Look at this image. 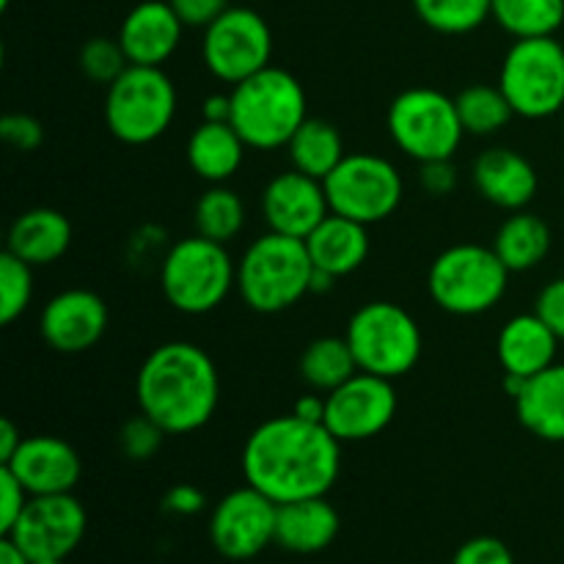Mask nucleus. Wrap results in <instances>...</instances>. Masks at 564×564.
I'll return each instance as SVG.
<instances>
[{
	"label": "nucleus",
	"mask_w": 564,
	"mask_h": 564,
	"mask_svg": "<svg viewBox=\"0 0 564 564\" xmlns=\"http://www.w3.org/2000/svg\"><path fill=\"white\" fill-rule=\"evenodd\" d=\"M341 474V441L295 413L259 424L242 444V477L275 505L328 496Z\"/></svg>",
	"instance_id": "nucleus-1"
},
{
	"label": "nucleus",
	"mask_w": 564,
	"mask_h": 564,
	"mask_svg": "<svg viewBox=\"0 0 564 564\" xmlns=\"http://www.w3.org/2000/svg\"><path fill=\"white\" fill-rule=\"evenodd\" d=\"M138 411L165 435L207 427L220 402V375L213 356L193 341L154 347L135 378Z\"/></svg>",
	"instance_id": "nucleus-2"
},
{
	"label": "nucleus",
	"mask_w": 564,
	"mask_h": 564,
	"mask_svg": "<svg viewBox=\"0 0 564 564\" xmlns=\"http://www.w3.org/2000/svg\"><path fill=\"white\" fill-rule=\"evenodd\" d=\"M231 127L248 149H286L297 127L308 119V97L292 72L270 64L248 80L231 86Z\"/></svg>",
	"instance_id": "nucleus-3"
},
{
	"label": "nucleus",
	"mask_w": 564,
	"mask_h": 564,
	"mask_svg": "<svg viewBox=\"0 0 564 564\" xmlns=\"http://www.w3.org/2000/svg\"><path fill=\"white\" fill-rule=\"evenodd\" d=\"M314 262L306 240L264 231L237 262V292L257 314H281L312 295Z\"/></svg>",
	"instance_id": "nucleus-4"
},
{
	"label": "nucleus",
	"mask_w": 564,
	"mask_h": 564,
	"mask_svg": "<svg viewBox=\"0 0 564 564\" xmlns=\"http://www.w3.org/2000/svg\"><path fill=\"white\" fill-rule=\"evenodd\" d=\"M160 290L171 308L204 317L237 290V262L224 242L202 235L182 237L160 259Z\"/></svg>",
	"instance_id": "nucleus-5"
},
{
	"label": "nucleus",
	"mask_w": 564,
	"mask_h": 564,
	"mask_svg": "<svg viewBox=\"0 0 564 564\" xmlns=\"http://www.w3.org/2000/svg\"><path fill=\"white\" fill-rule=\"evenodd\" d=\"M510 275L494 246L457 242L433 259L427 292L441 312L455 317H479L499 306L510 286Z\"/></svg>",
	"instance_id": "nucleus-6"
},
{
	"label": "nucleus",
	"mask_w": 564,
	"mask_h": 564,
	"mask_svg": "<svg viewBox=\"0 0 564 564\" xmlns=\"http://www.w3.org/2000/svg\"><path fill=\"white\" fill-rule=\"evenodd\" d=\"M180 94L163 66L130 64L105 94V124L116 141L147 147L174 124Z\"/></svg>",
	"instance_id": "nucleus-7"
},
{
	"label": "nucleus",
	"mask_w": 564,
	"mask_h": 564,
	"mask_svg": "<svg viewBox=\"0 0 564 564\" xmlns=\"http://www.w3.org/2000/svg\"><path fill=\"white\" fill-rule=\"evenodd\" d=\"M345 339L361 372L397 380L413 372L422 358V328L408 308L391 301H369L347 319Z\"/></svg>",
	"instance_id": "nucleus-8"
},
{
	"label": "nucleus",
	"mask_w": 564,
	"mask_h": 564,
	"mask_svg": "<svg viewBox=\"0 0 564 564\" xmlns=\"http://www.w3.org/2000/svg\"><path fill=\"white\" fill-rule=\"evenodd\" d=\"M386 127L394 147L419 165L433 160H455L466 138L455 97H446L438 88L427 86L405 88L397 94L386 113Z\"/></svg>",
	"instance_id": "nucleus-9"
},
{
	"label": "nucleus",
	"mask_w": 564,
	"mask_h": 564,
	"mask_svg": "<svg viewBox=\"0 0 564 564\" xmlns=\"http://www.w3.org/2000/svg\"><path fill=\"white\" fill-rule=\"evenodd\" d=\"M499 86L516 116L551 119L564 110V44L556 36L516 39L499 69Z\"/></svg>",
	"instance_id": "nucleus-10"
},
{
	"label": "nucleus",
	"mask_w": 564,
	"mask_h": 564,
	"mask_svg": "<svg viewBox=\"0 0 564 564\" xmlns=\"http://www.w3.org/2000/svg\"><path fill=\"white\" fill-rule=\"evenodd\" d=\"M325 196L330 213L345 215L364 226L383 224L400 209L405 198V182L389 158L369 152H352L325 176Z\"/></svg>",
	"instance_id": "nucleus-11"
},
{
	"label": "nucleus",
	"mask_w": 564,
	"mask_h": 564,
	"mask_svg": "<svg viewBox=\"0 0 564 564\" xmlns=\"http://www.w3.org/2000/svg\"><path fill=\"white\" fill-rule=\"evenodd\" d=\"M273 58V31L257 9L229 6L209 28H204L202 61L215 80L226 86L248 80L268 69Z\"/></svg>",
	"instance_id": "nucleus-12"
},
{
	"label": "nucleus",
	"mask_w": 564,
	"mask_h": 564,
	"mask_svg": "<svg viewBox=\"0 0 564 564\" xmlns=\"http://www.w3.org/2000/svg\"><path fill=\"white\" fill-rule=\"evenodd\" d=\"M397 408L400 397L394 391V380L358 369L347 383L325 394L323 424L341 444H361L389 430Z\"/></svg>",
	"instance_id": "nucleus-13"
},
{
	"label": "nucleus",
	"mask_w": 564,
	"mask_h": 564,
	"mask_svg": "<svg viewBox=\"0 0 564 564\" xmlns=\"http://www.w3.org/2000/svg\"><path fill=\"white\" fill-rule=\"evenodd\" d=\"M275 516L279 505L246 482V488L231 490L215 505L209 516V543L231 562L253 560L275 543Z\"/></svg>",
	"instance_id": "nucleus-14"
},
{
	"label": "nucleus",
	"mask_w": 564,
	"mask_h": 564,
	"mask_svg": "<svg viewBox=\"0 0 564 564\" xmlns=\"http://www.w3.org/2000/svg\"><path fill=\"white\" fill-rule=\"evenodd\" d=\"M88 516L72 494L31 496L9 534L33 562L66 560L86 534Z\"/></svg>",
	"instance_id": "nucleus-15"
},
{
	"label": "nucleus",
	"mask_w": 564,
	"mask_h": 564,
	"mask_svg": "<svg viewBox=\"0 0 564 564\" xmlns=\"http://www.w3.org/2000/svg\"><path fill=\"white\" fill-rule=\"evenodd\" d=\"M108 306L91 290H64L50 297L39 317V334L50 350L61 356H80L97 347L108 330Z\"/></svg>",
	"instance_id": "nucleus-16"
},
{
	"label": "nucleus",
	"mask_w": 564,
	"mask_h": 564,
	"mask_svg": "<svg viewBox=\"0 0 564 564\" xmlns=\"http://www.w3.org/2000/svg\"><path fill=\"white\" fill-rule=\"evenodd\" d=\"M262 218L268 231L306 240L330 215L325 185L303 171H281L262 187Z\"/></svg>",
	"instance_id": "nucleus-17"
},
{
	"label": "nucleus",
	"mask_w": 564,
	"mask_h": 564,
	"mask_svg": "<svg viewBox=\"0 0 564 564\" xmlns=\"http://www.w3.org/2000/svg\"><path fill=\"white\" fill-rule=\"evenodd\" d=\"M31 496L72 494L80 482L83 463L75 446L58 435H25L20 449L3 463Z\"/></svg>",
	"instance_id": "nucleus-18"
},
{
	"label": "nucleus",
	"mask_w": 564,
	"mask_h": 564,
	"mask_svg": "<svg viewBox=\"0 0 564 564\" xmlns=\"http://www.w3.org/2000/svg\"><path fill=\"white\" fill-rule=\"evenodd\" d=\"M185 25L169 0H141L119 25V44L135 66H165L182 44Z\"/></svg>",
	"instance_id": "nucleus-19"
},
{
	"label": "nucleus",
	"mask_w": 564,
	"mask_h": 564,
	"mask_svg": "<svg viewBox=\"0 0 564 564\" xmlns=\"http://www.w3.org/2000/svg\"><path fill=\"white\" fill-rule=\"evenodd\" d=\"M471 182L485 202L505 213L527 209L540 187V176L529 158L510 147L485 149L471 165Z\"/></svg>",
	"instance_id": "nucleus-20"
},
{
	"label": "nucleus",
	"mask_w": 564,
	"mask_h": 564,
	"mask_svg": "<svg viewBox=\"0 0 564 564\" xmlns=\"http://www.w3.org/2000/svg\"><path fill=\"white\" fill-rule=\"evenodd\" d=\"M556 352H560V336L534 312L507 319L496 336V358L501 372L523 380L556 364Z\"/></svg>",
	"instance_id": "nucleus-21"
},
{
	"label": "nucleus",
	"mask_w": 564,
	"mask_h": 564,
	"mask_svg": "<svg viewBox=\"0 0 564 564\" xmlns=\"http://www.w3.org/2000/svg\"><path fill=\"white\" fill-rule=\"evenodd\" d=\"M72 240H75V231L61 209L33 207L14 218L6 251L20 257L31 268H50L69 253Z\"/></svg>",
	"instance_id": "nucleus-22"
},
{
	"label": "nucleus",
	"mask_w": 564,
	"mask_h": 564,
	"mask_svg": "<svg viewBox=\"0 0 564 564\" xmlns=\"http://www.w3.org/2000/svg\"><path fill=\"white\" fill-rule=\"evenodd\" d=\"M339 512L325 496L279 505L275 545L292 554H319L339 534Z\"/></svg>",
	"instance_id": "nucleus-23"
},
{
	"label": "nucleus",
	"mask_w": 564,
	"mask_h": 564,
	"mask_svg": "<svg viewBox=\"0 0 564 564\" xmlns=\"http://www.w3.org/2000/svg\"><path fill=\"white\" fill-rule=\"evenodd\" d=\"M367 229L369 226L358 224V220L330 213L328 218L306 237V248L314 268L334 275V279H345V275L356 273V270L367 262L369 248H372Z\"/></svg>",
	"instance_id": "nucleus-24"
},
{
	"label": "nucleus",
	"mask_w": 564,
	"mask_h": 564,
	"mask_svg": "<svg viewBox=\"0 0 564 564\" xmlns=\"http://www.w3.org/2000/svg\"><path fill=\"white\" fill-rule=\"evenodd\" d=\"M246 141L231 121H202L185 147L187 165L207 185H226L246 163Z\"/></svg>",
	"instance_id": "nucleus-25"
},
{
	"label": "nucleus",
	"mask_w": 564,
	"mask_h": 564,
	"mask_svg": "<svg viewBox=\"0 0 564 564\" xmlns=\"http://www.w3.org/2000/svg\"><path fill=\"white\" fill-rule=\"evenodd\" d=\"M512 402L523 430L549 444H564V364H551L529 378Z\"/></svg>",
	"instance_id": "nucleus-26"
},
{
	"label": "nucleus",
	"mask_w": 564,
	"mask_h": 564,
	"mask_svg": "<svg viewBox=\"0 0 564 564\" xmlns=\"http://www.w3.org/2000/svg\"><path fill=\"white\" fill-rule=\"evenodd\" d=\"M551 246H554L551 226L529 209L510 213L494 240V251L499 253L510 273H527V270L540 268L551 253Z\"/></svg>",
	"instance_id": "nucleus-27"
},
{
	"label": "nucleus",
	"mask_w": 564,
	"mask_h": 564,
	"mask_svg": "<svg viewBox=\"0 0 564 564\" xmlns=\"http://www.w3.org/2000/svg\"><path fill=\"white\" fill-rule=\"evenodd\" d=\"M286 154H290V165L295 171L314 176V180L325 182V176L347 158L345 154V138H341L339 127L330 121L308 116L295 135L286 143Z\"/></svg>",
	"instance_id": "nucleus-28"
},
{
	"label": "nucleus",
	"mask_w": 564,
	"mask_h": 564,
	"mask_svg": "<svg viewBox=\"0 0 564 564\" xmlns=\"http://www.w3.org/2000/svg\"><path fill=\"white\" fill-rule=\"evenodd\" d=\"M297 369L308 389L328 394L358 372V364L345 336H319L303 350Z\"/></svg>",
	"instance_id": "nucleus-29"
},
{
	"label": "nucleus",
	"mask_w": 564,
	"mask_h": 564,
	"mask_svg": "<svg viewBox=\"0 0 564 564\" xmlns=\"http://www.w3.org/2000/svg\"><path fill=\"white\" fill-rule=\"evenodd\" d=\"M246 202L237 191L229 185H209L207 191L198 196L196 207H193V226L196 235L207 237L215 242H235L246 229Z\"/></svg>",
	"instance_id": "nucleus-30"
},
{
	"label": "nucleus",
	"mask_w": 564,
	"mask_h": 564,
	"mask_svg": "<svg viewBox=\"0 0 564 564\" xmlns=\"http://www.w3.org/2000/svg\"><path fill=\"white\" fill-rule=\"evenodd\" d=\"M490 20L512 39L556 36L564 25V0H494Z\"/></svg>",
	"instance_id": "nucleus-31"
},
{
	"label": "nucleus",
	"mask_w": 564,
	"mask_h": 564,
	"mask_svg": "<svg viewBox=\"0 0 564 564\" xmlns=\"http://www.w3.org/2000/svg\"><path fill=\"white\" fill-rule=\"evenodd\" d=\"M455 102L463 127H466V135H496V132H501L512 119H516V110H512L510 99L501 91L499 83H496V86L474 83V86L463 88V91L457 94Z\"/></svg>",
	"instance_id": "nucleus-32"
},
{
	"label": "nucleus",
	"mask_w": 564,
	"mask_h": 564,
	"mask_svg": "<svg viewBox=\"0 0 564 564\" xmlns=\"http://www.w3.org/2000/svg\"><path fill=\"white\" fill-rule=\"evenodd\" d=\"M494 0H413L419 20L444 36H466L490 20Z\"/></svg>",
	"instance_id": "nucleus-33"
},
{
	"label": "nucleus",
	"mask_w": 564,
	"mask_h": 564,
	"mask_svg": "<svg viewBox=\"0 0 564 564\" xmlns=\"http://www.w3.org/2000/svg\"><path fill=\"white\" fill-rule=\"evenodd\" d=\"M33 270L20 257L11 251H3L0 257V323L11 325L31 308L33 301Z\"/></svg>",
	"instance_id": "nucleus-34"
},
{
	"label": "nucleus",
	"mask_w": 564,
	"mask_h": 564,
	"mask_svg": "<svg viewBox=\"0 0 564 564\" xmlns=\"http://www.w3.org/2000/svg\"><path fill=\"white\" fill-rule=\"evenodd\" d=\"M77 66H80L83 77H88L91 83L110 86L130 66V61H127L119 39L94 36L77 53Z\"/></svg>",
	"instance_id": "nucleus-35"
},
{
	"label": "nucleus",
	"mask_w": 564,
	"mask_h": 564,
	"mask_svg": "<svg viewBox=\"0 0 564 564\" xmlns=\"http://www.w3.org/2000/svg\"><path fill=\"white\" fill-rule=\"evenodd\" d=\"M163 438H165L163 430H160L149 416L138 413V416L127 419V422L121 424L119 449L127 460L143 463V460H152V457L158 455L160 446H163Z\"/></svg>",
	"instance_id": "nucleus-36"
},
{
	"label": "nucleus",
	"mask_w": 564,
	"mask_h": 564,
	"mask_svg": "<svg viewBox=\"0 0 564 564\" xmlns=\"http://www.w3.org/2000/svg\"><path fill=\"white\" fill-rule=\"evenodd\" d=\"M0 138L17 152H36L44 143V127L31 113H6L0 119Z\"/></svg>",
	"instance_id": "nucleus-37"
},
{
	"label": "nucleus",
	"mask_w": 564,
	"mask_h": 564,
	"mask_svg": "<svg viewBox=\"0 0 564 564\" xmlns=\"http://www.w3.org/2000/svg\"><path fill=\"white\" fill-rule=\"evenodd\" d=\"M28 501H31V494L22 488L20 479L9 468L0 466V532L9 534L14 529L22 510L28 507Z\"/></svg>",
	"instance_id": "nucleus-38"
},
{
	"label": "nucleus",
	"mask_w": 564,
	"mask_h": 564,
	"mask_svg": "<svg viewBox=\"0 0 564 564\" xmlns=\"http://www.w3.org/2000/svg\"><path fill=\"white\" fill-rule=\"evenodd\" d=\"M452 564H516V556L499 538H474L457 549Z\"/></svg>",
	"instance_id": "nucleus-39"
},
{
	"label": "nucleus",
	"mask_w": 564,
	"mask_h": 564,
	"mask_svg": "<svg viewBox=\"0 0 564 564\" xmlns=\"http://www.w3.org/2000/svg\"><path fill=\"white\" fill-rule=\"evenodd\" d=\"M534 314L564 341V275L549 281L534 301Z\"/></svg>",
	"instance_id": "nucleus-40"
},
{
	"label": "nucleus",
	"mask_w": 564,
	"mask_h": 564,
	"mask_svg": "<svg viewBox=\"0 0 564 564\" xmlns=\"http://www.w3.org/2000/svg\"><path fill=\"white\" fill-rule=\"evenodd\" d=\"M169 3L182 20V25L202 28V31L229 9V0H169Z\"/></svg>",
	"instance_id": "nucleus-41"
},
{
	"label": "nucleus",
	"mask_w": 564,
	"mask_h": 564,
	"mask_svg": "<svg viewBox=\"0 0 564 564\" xmlns=\"http://www.w3.org/2000/svg\"><path fill=\"white\" fill-rule=\"evenodd\" d=\"M419 182L430 196H449V193H455L460 174H457V165L452 160H433V163L419 165Z\"/></svg>",
	"instance_id": "nucleus-42"
},
{
	"label": "nucleus",
	"mask_w": 564,
	"mask_h": 564,
	"mask_svg": "<svg viewBox=\"0 0 564 564\" xmlns=\"http://www.w3.org/2000/svg\"><path fill=\"white\" fill-rule=\"evenodd\" d=\"M207 499H204L202 490L196 485H174V488L165 494L163 499V510L171 512V516H182V518H191L196 512L204 510Z\"/></svg>",
	"instance_id": "nucleus-43"
},
{
	"label": "nucleus",
	"mask_w": 564,
	"mask_h": 564,
	"mask_svg": "<svg viewBox=\"0 0 564 564\" xmlns=\"http://www.w3.org/2000/svg\"><path fill=\"white\" fill-rule=\"evenodd\" d=\"M202 121H231V94H209L202 105Z\"/></svg>",
	"instance_id": "nucleus-44"
},
{
	"label": "nucleus",
	"mask_w": 564,
	"mask_h": 564,
	"mask_svg": "<svg viewBox=\"0 0 564 564\" xmlns=\"http://www.w3.org/2000/svg\"><path fill=\"white\" fill-rule=\"evenodd\" d=\"M22 438H25V435L17 430V424L11 422V419H3V422H0V466L14 457V452L20 449Z\"/></svg>",
	"instance_id": "nucleus-45"
},
{
	"label": "nucleus",
	"mask_w": 564,
	"mask_h": 564,
	"mask_svg": "<svg viewBox=\"0 0 564 564\" xmlns=\"http://www.w3.org/2000/svg\"><path fill=\"white\" fill-rule=\"evenodd\" d=\"M292 413L301 419H306V422H319L323 424L325 419V394H303L301 400L295 402V408H292Z\"/></svg>",
	"instance_id": "nucleus-46"
},
{
	"label": "nucleus",
	"mask_w": 564,
	"mask_h": 564,
	"mask_svg": "<svg viewBox=\"0 0 564 564\" xmlns=\"http://www.w3.org/2000/svg\"><path fill=\"white\" fill-rule=\"evenodd\" d=\"M0 564H33V560L14 543V540L3 538L0 540Z\"/></svg>",
	"instance_id": "nucleus-47"
},
{
	"label": "nucleus",
	"mask_w": 564,
	"mask_h": 564,
	"mask_svg": "<svg viewBox=\"0 0 564 564\" xmlns=\"http://www.w3.org/2000/svg\"><path fill=\"white\" fill-rule=\"evenodd\" d=\"M33 564H66V560H44V562H33Z\"/></svg>",
	"instance_id": "nucleus-48"
},
{
	"label": "nucleus",
	"mask_w": 564,
	"mask_h": 564,
	"mask_svg": "<svg viewBox=\"0 0 564 564\" xmlns=\"http://www.w3.org/2000/svg\"><path fill=\"white\" fill-rule=\"evenodd\" d=\"M0 9H3V11L9 9V0H0Z\"/></svg>",
	"instance_id": "nucleus-49"
},
{
	"label": "nucleus",
	"mask_w": 564,
	"mask_h": 564,
	"mask_svg": "<svg viewBox=\"0 0 564 564\" xmlns=\"http://www.w3.org/2000/svg\"><path fill=\"white\" fill-rule=\"evenodd\" d=\"M562 124H564V110H562Z\"/></svg>",
	"instance_id": "nucleus-50"
}]
</instances>
